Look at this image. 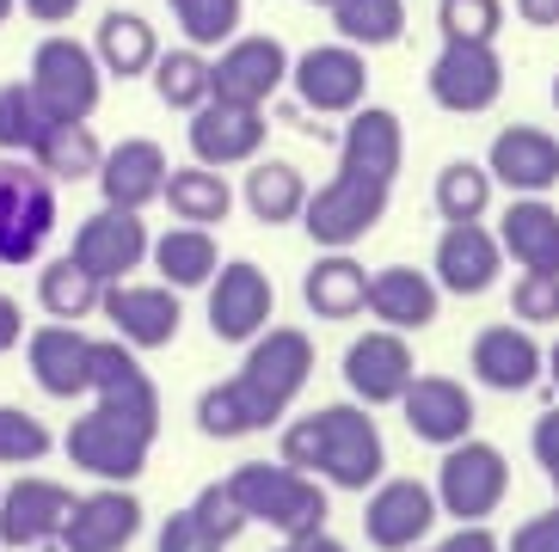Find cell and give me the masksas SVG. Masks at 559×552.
I'll return each mask as SVG.
<instances>
[{
  "label": "cell",
  "instance_id": "29",
  "mask_svg": "<svg viewBox=\"0 0 559 552\" xmlns=\"http://www.w3.org/2000/svg\"><path fill=\"white\" fill-rule=\"evenodd\" d=\"M93 399L160 423V387H154L142 350H130L123 338H99V344H93Z\"/></svg>",
  "mask_w": 559,
  "mask_h": 552
},
{
  "label": "cell",
  "instance_id": "57",
  "mask_svg": "<svg viewBox=\"0 0 559 552\" xmlns=\"http://www.w3.org/2000/svg\"><path fill=\"white\" fill-rule=\"evenodd\" d=\"M547 93H554V111H559V74H554V86H547Z\"/></svg>",
  "mask_w": 559,
  "mask_h": 552
},
{
  "label": "cell",
  "instance_id": "16",
  "mask_svg": "<svg viewBox=\"0 0 559 552\" xmlns=\"http://www.w3.org/2000/svg\"><path fill=\"white\" fill-rule=\"evenodd\" d=\"M68 252L99 276V283H130V276L148 264L154 233H148V221H142L135 209H111V203H99L81 228L68 233Z\"/></svg>",
  "mask_w": 559,
  "mask_h": 552
},
{
  "label": "cell",
  "instance_id": "26",
  "mask_svg": "<svg viewBox=\"0 0 559 552\" xmlns=\"http://www.w3.org/2000/svg\"><path fill=\"white\" fill-rule=\"evenodd\" d=\"M369 313L376 325L388 332H430L437 313H443V289H437V276L418 271V264H381L369 276Z\"/></svg>",
  "mask_w": 559,
  "mask_h": 552
},
{
  "label": "cell",
  "instance_id": "25",
  "mask_svg": "<svg viewBox=\"0 0 559 552\" xmlns=\"http://www.w3.org/2000/svg\"><path fill=\"white\" fill-rule=\"evenodd\" d=\"M400 418L425 448H455L474 436V393L455 374H418L400 399Z\"/></svg>",
  "mask_w": 559,
  "mask_h": 552
},
{
  "label": "cell",
  "instance_id": "10",
  "mask_svg": "<svg viewBox=\"0 0 559 552\" xmlns=\"http://www.w3.org/2000/svg\"><path fill=\"white\" fill-rule=\"evenodd\" d=\"M271 313H277V283L252 259H228L215 271V283L203 289V320H210V332L222 344L247 350L259 332H271Z\"/></svg>",
  "mask_w": 559,
  "mask_h": 552
},
{
  "label": "cell",
  "instance_id": "60",
  "mask_svg": "<svg viewBox=\"0 0 559 552\" xmlns=\"http://www.w3.org/2000/svg\"><path fill=\"white\" fill-rule=\"evenodd\" d=\"M418 552H425V547H418Z\"/></svg>",
  "mask_w": 559,
  "mask_h": 552
},
{
  "label": "cell",
  "instance_id": "45",
  "mask_svg": "<svg viewBox=\"0 0 559 552\" xmlns=\"http://www.w3.org/2000/svg\"><path fill=\"white\" fill-rule=\"evenodd\" d=\"M510 320L542 332V325H559V271H516L510 283Z\"/></svg>",
  "mask_w": 559,
  "mask_h": 552
},
{
  "label": "cell",
  "instance_id": "33",
  "mask_svg": "<svg viewBox=\"0 0 559 552\" xmlns=\"http://www.w3.org/2000/svg\"><path fill=\"white\" fill-rule=\"evenodd\" d=\"M191 418H198V430L210 442H240V436H259V430H283V418L264 406V399L247 387V381H240V374L215 381V387H203L198 406H191Z\"/></svg>",
  "mask_w": 559,
  "mask_h": 552
},
{
  "label": "cell",
  "instance_id": "43",
  "mask_svg": "<svg viewBox=\"0 0 559 552\" xmlns=\"http://www.w3.org/2000/svg\"><path fill=\"white\" fill-rule=\"evenodd\" d=\"M510 7L504 0H437V32L443 44H498Z\"/></svg>",
  "mask_w": 559,
  "mask_h": 552
},
{
  "label": "cell",
  "instance_id": "19",
  "mask_svg": "<svg viewBox=\"0 0 559 552\" xmlns=\"http://www.w3.org/2000/svg\"><path fill=\"white\" fill-rule=\"evenodd\" d=\"M105 325H111V338H123L130 350H166V344L179 338L185 325V301L173 283H111L105 289Z\"/></svg>",
  "mask_w": 559,
  "mask_h": 552
},
{
  "label": "cell",
  "instance_id": "3",
  "mask_svg": "<svg viewBox=\"0 0 559 552\" xmlns=\"http://www.w3.org/2000/svg\"><path fill=\"white\" fill-rule=\"evenodd\" d=\"M160 442V423L154 418H135V411H117V406H93L62 430V455L74 472L99 479V485H135L148 472V455Z\"/></svg>",
  "mask_w": 559,
  "mask_h": 552
},
{
  "label": "cell",
  "instance_id": "58",
  "mask_svg": "<svg viewBox=\"0 0 559 552\" xmlns=\"http://www.w3.org/2000/svg\"><path fill=\"white\" fill-rule=\"evenodd\" d=\"M308 7H332V0H308Z\"/></svg>",
  "mask_w": 559,
  "mask_h": 552
},
{
  "label": "cell",
  "instance_id": "44",
  "mask_svg": "<svg viewBox=\"0 0 559 552\" xmlns=\"http://www.w3.org/2000/svg\"><path fill=\"white\" fill-rule=\"evenodd\" d=\"M56 448V430L25 406H0V467H37Z\"/></svg>",
  "mask_w": 559,
  "mask_h": 552
},
{
  "label": "cell",
  "instance_id": "6",
  "mask_svg": "<svg viewBox=\"0 0 559 552\" xmlns=\"http://www.w3.org/2000/svg\"><path fill=\"white\" fill-rule=\"evenodd\" d=\"M25 81H32L37 105H44L56 123H93L111 74L99 68L93 44H81V37H44V44L32 49V74H25Z\"/></svg>",
  "mask_w": 559,
  "mask_h": 552
},
{
  "label": "cell",
  "instance_id": "18",
  "mask_svg": "<svg viewBox=\"0 0 559 552\" xmlns=\"http://www.w3.org/2000/svg\"><path fill=\"white\" fill-rule=\"evenodd\" d=\"M467 374H474L486 393H528L547 381V350L535 344V332L516 320L479 325L474 344H467Z\"/></svg>",
  "mask_w": 559,
  "mask_h": 552
},
{
  "label": "cell",
  "instance_id": "2",
  "mask_svg": "<svg viewBox=\"0 0 559 552\" xmlns=\"http://www.w3.org/2000/svg\"><path fill=\"white\" fill-rule=\"evenodd\" d=\"M240 509L252 516V528H271L277 540H308V535H326V485L313 472L289 467V460H240L228 472Z\"/></svg>",
  "mask_w": 559,
  "mask_h": 552
},
{
  "label": "cell",
  "instance_id": "49",
  "mask_svg": "<svg viewBox=\"0 0 559 552\" xmlns=\"http://www.w3.org/2000/svg\"><path fill=\"white\" fill-rule=\"evenodd\" d=\"M528 455H535V467L547 472V485L559 479V406H547L542 418H535V430H528Z\"/></svg>",
  "mask_w": 559,
  "mask_h": 552
},
{
  "label": "cell",
  "instance_id": "55",
  "mask_svg": "<svg viewBox=\"0 0 559 552\" xmlns=\"http://www.w3.org/2000/svg\"><path fill=\"white\" fill-rule=\"evenodd\" d=\"M547 387L559 393V344H554V350H547Z\"/></svg>",
  "mask_w": 559,
  "mask_h": 552
},
{
  "label": "cell",
  "instance_id": "31",
  "mask_svg": "<svg viewBox=\"0 0 559 552\" xmlns=\"http://www.w3.org/2000/svg\"><path fill=\"white\" fill-rule=\"evenodd\" d=\"M498 245L516 271H559V209L547 196H510L498 215Z\"/></svg>",
  "mask_w": 559,
  "mask_h": 552
},
{
  "label": "cell",
  "instance_id": "41",
  "mask_svg": "<svg viewBox=\"0 0 559 552\" xmlns=\"http://www.w3.org/2000/svg\"><path fill=\"white\" fill-rule=\"evenodd\" d=\"M166 13L179 25L185 44L198 49H222L228 37H240V19H247V0H166Z\"/></svg>",
  "mask_w": 559,
  "mask_h": 552
},
{
  "label": "cell",
  "instance_id": "40",
  "mask_svg": "<svg viewBox=\"0 0 559 552\" xmlns=\"http://www.w3.org/2000/svg\"><path fill=\"white\" fill-rule=\"evenodd\" d=\"M326 13H332V32L357 49H394L406 44V25H412L406 0H332Z\"/></svg>",
  "mask_w": 559,
  "mask_h": 552
},
{
  "label": "cell",
  "instance_id": "23",
  "mask_svg": "<svg viewBox=\"0 0 559 552\" xmlns=\"http://www.w3.org/2000/svg\"><path fill=\"white\" fill-rule=\"evenodd\" d=\"M93 344L81 325L68 320H44L25 338V369H32L37 393H50V399H86L93 393Z\"/></svg>",
  "mask_w": 559,
  "mask_h": 552
},
{
  "label": "cell",
  "instance_id": "9",
  "mask_svg": "<svg viewBox=\"0 0 559 552\" xmlns=\"http://www.w3.org/2000/svg\"><path fill=\"white\" fill-rule=\"evenodd\" d=\"M313 369H320V350H313L308 332H301V325H271V332H259V338L247 344V357H240L234 374H240L277 418H289V406L308 393Z\"/></svg>",
  "mask_w": 559,
  "mask_h": 552
},
{
  "label": "cell",
  "instance_id": "50",
  "mask_svg": "<svg viewBox=\"0 0 559 552\" xmlns=\"http://www.w3.org/2000/svg\"><path fill=\"white\" fill-rule=\"evenodd\" d=\"M425 552H504V540L486 528V521H455L437 547H425Z\"/></svg>",
  "mask_w": 559,
  "mask_h": 552
},
{
  "label": "cell",
  "instance_id": "7",
  "mask_svg": "<svg viewBox=\"0 0 559 552\" xmlns=\"http://www.w3.org/2000/svg\"><path fill=\"white\" fill-rule=\"evenodd\" d=\"M437 504L449 521H492L510 497V455L498 442H455L443 448V467H437Z\"/></svg>",
  "mask_w": 559,
  "mask_h": 552
},
{
  "label": "cell",
  "instance_id": "54",
  "mask_svg": "<svg viewBox=\"0 0 559 552\" xmlns=\"http://www.w3.org/2000/svg\"><path fill=\"white\" fill-rule=\"evenodd\" d=\"M277 552H350L345 540H332V535H308V540H283Z\"/></svg>",
  "mask_w": 559,
  "mask_h": 552
},
{
  "label": "cell",
  "instance_id": "37",
  "mask_svg": "<svg viewBox=\"0 0 559 552\" xmlns=\"http://www.w3.org/2000/svg\"><path fill=\"white\" fill-rule=\"evenodd\" d=\"M148 81H154V98H160L166 111L191 117V111H203V105L215 98V56L198 49V44L160 49V62H154Z\"/></svg>",
  "mask_w": 559,
  "mask_h": 552
},
{
  "label": "cell",
  "instance_id": "51",
  "mask_svg": "<svg viewBox=\"0 0 559 552\" xmlns=\"http://www.w3.org/2000/svg\"><path fill=\"white\" fill-rule=\"evenodd\" d=\"M25 338H32V325H25V308H19L13 295L0 289V357L7 350H25Z\"/></svg>",
  "mask_w": 559,
  "mask_h": 552
},
{
  "label": "cell",
  "instance_id": "1",
  "mask_svg": "<svg viewBox=\"0 0 559 552\" xmlns=\"http://www.w3.org/2000/svg\"><path fill=\"white\" fill-rule=\"evenodd\" d=\"M277 460L313 472V479L332 485V491H376L381 479H388V442H381V423H376V411L357 406V399H338V406L283 418Z\"/></svg>",
  "mask_w": 559,
  "mask_h": 552
},
{
  "label": "cell",
  "instance_id": "27",
  "mask_svg": "<svg viewBox=\"0 0 559 552\" xmlns=\"http://www.w3.org/2000/svg\"><path fill=\"white\" fill-rule=\"evenodd\" d=\"M338 166L394 184L400 166H406V123H400V111H388V105H362V111H350L345 130H338Z\"/></svg>",
  "mask_w": 559,
  "mask_h": 552
},
{
  "label": "cell",
  "instance_id": "47",
  "mask_svg": "<svg viewBox=\"0 0 559 552\" xmlns=\"http://www.w3.org/2000/svg\"><path fill=\"white\" fill-rule=\"evenodd\" d=\"M154 552H228V547H222V540L191 516V504H185V509H173V516L154 528Z\"/></svg>",
  "mask_w": 559,
  "mask_h": 552
},
{
  "label": "cell",
  "instance_id": "5",
  "mask_svg": "<svg viewBox=\"0 0 559 552\" xmlns=\"http://www.w3.org/2000/svg\"><path fill=\"white\" fill-rule=\"evenodd\" d=\"M388 203H394V184L388 179H369V172L338 166L326 184H313L308 209H301V233H308L320 252H357V245L381 228Z\"/></svg>",
  "mask_w": 559,
  "mask_h": 552
},
{
  "label": "cell",
  "instance_id": "21",
  "mask_svg": "<svg viewBox=\"0 0 559 552\" xmlns=\"http://www.w3.org/2000/svg\"><path fill=\"white\" fill-rule=\"evenodd\" d=\"M148 528V509L130 485H99L74 497L62 521V552H130L135 535Z\"/></svg>",
  "mask_w": 559,
  "mask_h": 552
},
{
  "label": "cell",
  "instance_id": "34",
  "mask_svg": "<svg viewBox=\"0 0 559 552\" xmlns=\"http://www.w3.org/2000/svg\"><path fill=\"white\" fill-rule=\"evenodd\" d=\"M154 276L173 283V289H210L215 271H222V245H215V228H191V221H173L166 233H154V252H148Z\"/></svg>",
  "mask_w": 559,
  "mask_h": 552
},
{
  "label": "cell",
  "instance_id": "28",
  "mask_svg": "<svg viewBox=\"0 0 559 552\" xmlns=\"http://www.w3.org/2000/svg\"><path fill=\"white\" fill-rule=\"evenodd\" d=\"M369 264L357 252H320V259L301 271V301H308L313 320L326 325H345V320H362L369 313Z\"/></svg>",
  "mask_w": 559,
  "mask_h": 552
},
{
  "label": "cell",
  "instance_id": "12",
  "mask_svg": "<svg viewBox=\"0 0 559 552\" xmlns=\"http://www.w3.org/2000/svg\"><path fill=\"white\" fill-rule=\"evenodd\" d=\"M81 491H68L62 479L25 472L0 491V552H62V521Z\"/></svg>",
  "mask_w": 559,
  "mask_h": 552
},
{
  "label": "cell",
  "instance_id": "24",
  "mask_svg": "<svg viewBox=\"0 0 559 552\" xmlns=\"http://www.w3.org/2000/svg\"><path fill=\"white\" fill-rule=\"evenodd\" d=\"M166 179H173V160H166V147L154 142V135H123V142L105 147L99 160V196L111 203V209H148V203H160L166 196Z\"/></svg>",
  "mask_w": 559,
  "mask_h": 552
},
{
  "label": "cell",
  "instance_id": "14",
  "mask_svg": "<svg viewBox=\"0 0 559 552\" xmlns=\"http://www.w3.org/2000/svg\"><path fill=\"white\" fill-rule=\"evenodd\" d=\"M289 68H296V56L283 49V37L240 32L215 49V98H228V105H259L264 111V105L289 86Z\"/></svg>",
  "mask_w": 559,
  "mask_h": 552
},
{
  "label": "cell",
  "instance_id": "13",
  "mask_svg": "<svg viewBox=\"0 0 559 552\" xmlns=\"http://www.w3.org/2000/svg\"><path fill=\"white\" fill-rule=\"evenodd\" d=\"M437 516L443 504L425 479H381L376 491H362V540L376 552H418Z\"/></svg>",
  "mask_w": 559,
  "mask_h": 552
},
{
  "label": "cell",
  "instance_id": "56",
  "mask_svg": "<svg viewBox=\"0 0 559 552\" xmlns=\"http://www.w3.org/2000/svg\"><path fill=\"white\" fill-rule=\"evenodd\" d=\"M13 13H19V0H0V25H7Z\"/></svg>",
  "mask_w": 559,
  "mask_h": 552
},
{
  "label": "cell",
  "instance_id": "8",
  "mask_svg": "<svg viewBox=\"0 0 559 552\" xmlns=\"http://www.w3.org/2000/svg\"><path fill=\"white\" fill-rule=\"evenodd\" d=\"M289 93L301 117H350L369 105V56L357 44H313L289 68Z\"/></svg>",
  "mask_w": 559,
  "mask_h": 552
},
{
  "label": "cell",
  "instance_id": "20",
  "mask_svg": "<svg viewBox=\"0 0 559 552\" xmlns=\"http://www.w3.org/2000/svg\"><path fill=\"white\" fill-rule=\"evenodd\" d=\"M504 245H498V228L486 221H455V228L437 233V252H430V276H437V289L443 295H461V301H474V295L498 289L504 283Z\"/></svg>",
  "mask_w": 559,
  "mask_h": 552
},
{
  "label": "cell",
  "instance_id": "4",
  "mask_svg": "<svg viewBox=\"0 0 559 552\" xmlns=\"http://www.w3.org/2000/svg\"><path fill=\"white\" fill-rule=\"evenodd\" d=\"M62 221V184L25 154H0V271L44 264Z\"/></svg>",
  "mask_w": 559,
  "mask_h": 552
},
{
  "label": "cell",
  "instance_id": "52",
  "mask_svg": "<svg viewBox=\"0 0 559 552\" xmlns=\"http://www.w3.org/2000/svg\"><path fill=\"white\" fill-rule=\"evenodd\" d=\"M86 0H19V13L25 19H37V25H50V32H62L68 19L81 13Z\"/></svg>",
  "mask_w": 559,
  "mask_h": 552
},
{
  "label": "cell",
  "instance_id": "15",
  "mask_svg": "<svg viewBox=\"0 0 559 552\" xmlns=\"http://www.w3.org/2000/svg\"><path fill=\"white\" fill-rule=\"evenodd\" d=\"M338 374H345V387H350L357 406L381 411V406H400V399H406V387L418 381V357H412L406 332H388V325H381V332L350 338Z\"/></svg>",
  "mask_w": 559,
  "mask_h": 552
},
{
  "label": "cell",
  "instance_id": "11",
  "mask_svg": "<svg viewBox=\"0 0 559 552\" xmlns=\"http://www.w3.org/2000/svg\"><path fill=\"white\" fill-rule=\"evenodd\" d=\"M425 93L449 117H479L504 98V56L498 44H443L425 68Z\"/></svg>",
  "mask_w": 559,
  "mask_h": 552
},
{
  "label": "cell",
  "instance_id": "48",
  "mask_svg": "<svg viewBox=\"0 0 559 552\" xmlns=\"http://www.w3.org/2000/svg\"><path fill=\"white\" fill-rule=\"evenodd\" d=\"M504 552H559V497H554V509L516 521L510 540H504Z\"/></svg>",
  "mask_w": 559,
  "mask_h": 552
},
{
  "label": "cell",
  "instance_id": "42",
  "mask_svg": "<svg viewBox=\"0 0 559 552\" xmlns=\"http://www.w3.org/2000/svg\"><path fill=\"white\" fill-rule=\"evenodd\" d=\"M56 117L37 105L32 81H7L0 86V154H32L37 135L50 130Z\"/></svg>",
  "mask_w": 559,
  "mask_h": 552
},
{
  "label": "cell",
  "instance_id": "39",
  "mask_svg": "<svg viewBox=\"0 0 559 552\" xmlns=\"http://www.w3.org/2000/svg\"><path fill=\"white\" fill-rule=\"evenodd\" d=\"M492 196H498V179L486 172V160H449L430 179V209H437L443 228H455V221H486Z\"/></svg>",
  "mask_w": 559,
  "mask_h": 552
},
{
  "label": "cell",
  "instance_id": "22",
  "mask_svg": "<svg viewBox=\"0 0 559 552\" xmlns=\"http://www.w3.org/2000/svg\"><path fill=\"white\" fill-rule=\"evenodd\" d=\"M486 172L510 196H547L559 184V135L542 123H504L486 147Z\"/></svg>",
  "mask_w": 559,
  "mask_h": 552
},
{
  "label": "cell",
  "instance_id": "30",
  "mask_svg": "<svg viewBox=\"0 0 559 552\" xmlns=\"http://www.w3.org/2000/svg\"><path fill=\"white\" fill-rule=\"evenodd\" d=\"M160 32H154V19L130 13V7H111V13L93 25V56L111 81H148L154 62H160Z\"/></svg>",
  "mask_w": 559,
  "mask_h": 552
},
{
  "label": "cell",
  "instance_id": "38",
  "mask_svg": "<svg viewBox=\"0 0 559 552\" xmlns=\"http://www.w3.org/2000/svg\"><path fill=\"white\" fill-rule=\"evenodd\" d=\"M25 160H37L56 184H86V179H99L105 142L93 135V123H50Z\"/></svg>",
  "mask_w": 559,
  "mask_h": 552
},
{
  "label": "cell",
  "instance_id": "32",
  "mask_svg": "<svg viewBox=\"0 0 559 552\" xmlns=\"http://www.w3.org/2000/svg\"><path fill=\"white\" fill-rule=\"evenodd\" d=\"M308 196H313V179L296 160H252L247 179H240V203L264 228H301Z\"/></svg>",
  "mask_w": 559,
  "mask_h": 552
},
{
  "label": "cell",
  "instance_id": "36",
  "mask_svg": "<svg viewBox=\"0 0 559 552\" xmlns=\"http://www.w3.org/2000/svg\"><path fill=\"white\" fill-rule=\"evenodd\" d=\"M105 289H111V283H99L74 252L37 264V308H44V320H68V325L93 320V313L105 308Z\"/></svg>",
  "mask_w": 559,
  "mask_h": 552
},
{
  "label": "cell",
  "instance_id": "35",
  "mask_svg": "<svg viewBox=\"0 0 559 552\" xmlns=\"http://www.w3.org/2000/svg\"><path fill=\"white\" fill-rule=\"evenodd\" d=\"M166 209H173V221H191V228H222L234 215V179L222 172V166H173V179H166Z\"/></svg>",
  "mask_w": 559,
  "mask_h": 552
},
{
  "label": "cell",
  "instance_id": "46",
  "mask_svg": "<svg viewBox=\"0 0 559 552\" xmlns=\"http://www.w3.org/2000/svg\"><path fill=\"white\" fill-rule=\"evenodd\" d=\"M191 516H198L203 528H210V535L222 540V547H234V540H240V535L252 528V516L240 509V497H234V485H228V479H215V485H203L198 497H191Z\"/></svg>",
  "mask_w": 559,
  "mask_h": 552
},
{
  "label": "cell",
  "instance_id": "59",
  "mask_svg": "<svg viewBox=\"0 0 559 552\" xmlns=\"http://www.w3.org/2000/svg\"><path fill=\"white\" fill-rule=\"evenodd\" d=\"M0 491H7V485H0Z\"/></svg>",
  "mask_w": 559,
  "mask_h": 552
},
{
  "label": "cell",
  "instance_id": "17",
  "mask_svg": "<svg viewBox=\"0 0 559 552\" xmlns=\"http://www.w3.org/2000/svg\"><path fill=\"white\" fill-rule=\"evenodd\" d=\"M185 142H191V160L203 166H252L264 160V142H271V117L259 105H228V98H210L203 111L185 117Z\"/></svg>",
  "mask_w": 559,
  "mask_h": 552
},
{
  "label": "cell",
  "instance_id": "53",
  "mask_svg": "<svg viewBox=\"0 0 559 552\" xmlns=\"http://www.w3.org/2000/svg\"><path fill=\"white\" fill-rule=\"evenodd\" d=\"M510 7H516V19L535 25V32H554L559 25V0H510Z\"/></svg>",
  "mask_w": 559,
  "mask_h": 552
}]
</instances>
